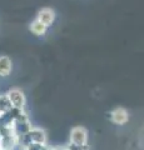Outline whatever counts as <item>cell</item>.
<instances>
[{"label": "cell", "instance_id": "obj_1", "mask_svg": "<svg viewBox=\"0 0 144 150\" xmlns=\"http://www.w3.org/2000/svg\"><path fill=\"white\" fill-rule=\"evenodd\" d=\"M13 128H14V130H15V134L18 135V137L26 134L28 131L31 129V125H30L29 118L26 116L25 112H23V114L19 116V118H16L15 120H14Z\"/></svg>", "mask_w": 144, "mask_h": 150}, {"label": "cell", "instance_id": "obj_2", "mask_svg": "<svg viewBox=\"0 0 144 150\" xmlns=\"http://www.w3.org/2000/svg\"><path fill=\"white\" fill-rule=\"evenodd\" d=\"M70 143L75 145H87L88 143V131L83 126H75L70 131Z\"/></svg>", "mask_w": 144, "mask_h": 150}, {"label": "cell", "instance_id": "obj_3", "mask_svg": "<svg viewBox=\"0 0 144 150\" xmlns=\"http://www.w3.org/2000/svg\"><path fill=\"white\" fill-rule=\"evenodd\" d=\"M6 96H8V99L10 101L13 108L23 110V108L25 105V96L21 90H19V89H11V90L8 91Z\"/></svg>", "mask_w": 144, "mask_h": 150}, {"label": "cell", "instance_id": "obj_4", "mask_svg": "<svg viewBox=\"0 0 144 150\" xmlns=\"http://www.w3.org/2000/svg\"><path fill=\"white\" fill-rule=\"evenodd\" d=\"M16 145H19V137L16 134L8 135L0 140V150H14Z\"/></svg>", "mask_w": 144, "mask_h": 150}, {"label": "cell", "instance_id": "obj_5", "mask_svg": "<svg viewBox=\"0 0 144 150\" xmlns=\"http://www.w3.org/2000/svg\"><path fill=\"white\" fill-rule=\"evenodd\" d=\"M111 121H113L114 124H118V125H123L128 121L129 119V115H128V111L123 109V108H117L115 110L111 111Z\"/></svg>", "mask_w": 144, "mask_h": 150}, {"label": "cell", "instance_id": "obj_6", "mask_svg": "<svg viewBox=\"0 0 144 150\" xmlns=\"http://www.w3.org/2000/svg\"><path fill=\"white\" fill-rule=\"evenodd\" d=\"M54 19H55V14L53 10H50V9H43V10L39 11L36 20H39L45 26H49V25H52Z\"/></svg>", "mask_w": 144, "mask_h": 150}, {"label": "cell", "instance_id": "obj_7", "mask_svg": "<svg viewBox=\"0 0 144 150\" xmlns=\"http://www.w3.org/2000/svg\"><path fill=\"white\" fill-rule=\"evenodd\" d=\"M11 70V62L8 56H0V75L6 76Z\"/></svg>", "mask_w": 144, "mask_h": 150}, {"label": "cell", "instance_id": "obj_8", "mask_svg": "<svg viewBox=\"0 0 144 150\" xmlns=\"http://www.w3.org/2000/svg\"><path fill=\"white\" fill-rule=\"evenodd\" d=\"M30 30H31V33H34L35 35H43L46 30V26L41 24L39 20H35L33 24L30 25Z\"/></svg>", "mask_w": 144, "mask_h": 150}, {"label": "cell", "instance_id": "obj_9", "mask_svg": "<svg viewBox=\"0 0 144 150\" xmlns=\"http://www.w3.org/2000/svg\"><path fill=\"white\" fill-rule=\"evenodd\" d=\"M11 108L13 106H11L10 101H9L6 95H1V96H0V114L8 111L9 109H11Z\"/></svg>", "mask_w": 144, "mask_h": 150}, {"label": "cell", "instance_id": "obj_10", "mask_svg": "<svg viewBox=\"0 0 144 150\" xmlns=\"http://www.w3.org/2000/svg\"><path fill=\"white\" fill-rule=\"evenodd\" d=\"M65 150H89V146H88V145H83V146H80V145H75L73 143H69L65 146Z\"/></svg>", "mask_w": 144, "mask_h": 150}, {"label": "cell", "instance_id": "obj_11", "mask_svg": "<svg viewBox=\"0 0 144 150\" xmlns=\"http://www.w3.org/2000/svg\"><path fill=\"white\" fill-rule=\"evenodd\" d=\"M52 150H65V148L64 146H57V148H53Z\"/></svg>", "mask_w": 144, "mask_h": 150}, {"label": "cell", "instance_id": "obj_12", "mask_svg": "<svg viewBox=\"0 0 144 150\" xmlns=\"http://www.w3.org/2000/svg\"><path fill=\"white\" fill-rule=\"evenodd\" d=\"M41 150H52V149H49V148H48V146H46V145H45V146H44L43 149H41Z\"/></svg>", "mask_w": 144, "mask_h": 150}, {"label": "cell", "instance_id": "obj_13", "mask_svg": "<svg viewBox=\"0 0 144 150\" xmlns=\"http://www.w3.org/2000/svg\"><path fill=\"white\" fill-rule=\"evenodd\" d=\"M0 140H1V138H0Z\"/></svg>", "mask_w": 144, "mask_h": 150}]
</instances>
